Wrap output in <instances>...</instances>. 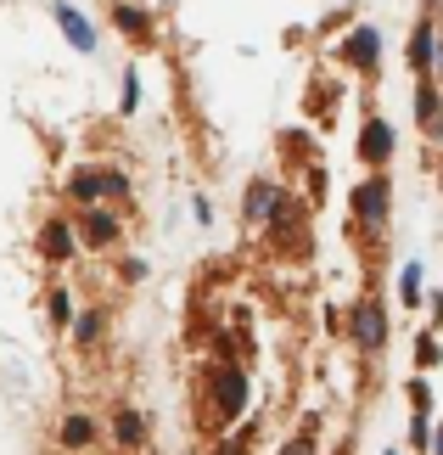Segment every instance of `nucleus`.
<instances>
[{"mask_svg": "<svg viewBox=\"0 0 443 455\" xmlns=\"http://www.w3.org/2000/svg\"><path fill=\"white\" fill-rule=\"evenodd\" d=\"M241 220L247 225H287V191H281V180H253L241 197Z\"/></svg>", "mask_w": 443, "mask_h": 455, "instance_id": "f257e3e1", "label": "nucleus"}, {"mask_svg": "<svg viewBox=\"0 0 443 455\" xmlns=\"http://www.w3.org/2000/svg\"><path fill=\"white\" fill-rule=\"evenodd\" d=\"M353 214H360V225H370V231H376V225H387V208H393V180H387V174L376 169L370 174V180H360L353 186Z\"/></svg>", "mask_w": 443, "mask_h": 455, "instance_id": "f03ea898", "label": "nucleus"}, {"mask_svg": "<svg viewBox=\"0 0 443 455\" xmlns=\"http://www.w3.org/2000/svg\"><path fill=\"white\" fill-rule=\"evenodd\" d=\"M348 331H353V343H360V355H376L387 343V309L376 299H360L348 309Z\"/></svg>", "mask_w": 443, "mask_h": 455, "instance_id": "7ed1b4c3", "label": "nucleus"}, {"mask_svg": "<svg viewBox=\"0 0 443 455\" xmlns=\"http://www.w3.org/2000/svg\"><path fill=\"white\" fill-rule=\"evenodd\" d=\"M247 399H253L247 377L236 371V365H219V371H214V405H219V422H236V416H247Z\"/></svg>", "mask_w": 443, "mask_h": 455, "instance_id": "20e7f679", "label": "nucleus"}, {"mask_svg": "<svg viewBox=\"0 0 443 455\" xmlns=\"http://www.w3.org/2000/svg\"><path fill=\"white\" fill-rule=\"evenodd\" d=\"M118 231H123V225H118V214H113V208H101V203H84V214H79V242H84V248H113V242H118Z\"/></svg>", "mask_w": 443, "mask_h": 455, "instance_id": "39448f33", "label": "nucleus"}, {"mask_svg": "<svg viewBox=\"0 0 443 455\" xmlns=\"http://www.w3.org/2000/svg\"><path fill=\"white\" fill-rule=\"evenodd\" d=\"M393 147H399V135L387 118H365V130H360V157L370 169H382V164H393Z\"/></svg>", "mask_w": 443, "mask_h": 455, "instance_id": "423d86ee", "label": "nucleus"}, {"mask_svg": "<svg viewBox=\"0 0 443 455\" xmlns=\"http://www.w3.org/2000/svg\"><path fill=\"white\" fill-rule=\"evenodd\" d=\"M343 62H348V68H360V74H370V68L382 62V34L370 28V23H360V28H353L348 40H343Z\"/></svg>", "mask_w": 443, "mask_h": 455, "instance_id": "0eeeda50", "label": "nucleus"}, {"mask_svg": "<svg viewBox=\"0 0 443 455\" xmlns=\"http://www.w3.org/2000/svg\"><path fill=\"white\" fill-rule=\"evenodd\" d=\"M40 253H45V259H57V265H62V259H74V253H79L74 225H67V220H45V231H40Z\"/></svg>", "mask_w": 443, "mask_h": 455, "instance_id": "6e6552de", "label": "nucleus"}, {"mask_svg": "<svg viewBox=\"0 0 443 455\" xmlns=\"http://www.w3.org/2000/svg\"><path fill=\"white\" fill-rule=\"evenodd\" d=\"M432 62H438V34H432V17H421L415 34H410V68L415 74H432Z\"/></svg>", "mask_w": 443, "mask_h": 455, "instance_id": "1a4fd4ad", "label": "nucleus"}, {"mask_svg": "<svg viewBox=\"0 0 443 455\" xmlns=\"http://www.w3.org/2000/svg\"><path fill=\"white\" fill-rule=\"evenodd\" d=\"M113 439H118L123 450H135L140 439H146V416H140L135 405H118V411H113Z\"/></svg>", "mask_w": 443, "mask_h": 455, "instance_id": "9d476101", "label": "nucleus"}, {"mask_svg": "<svg viewBox=\"0 0 443 455\" xmlns=\"http://www.w3.org/2000/svg\"><path fill=\"white\" fill-rule=\"evenodd\" d=\"M67 197H79V203H101V169L91 164H79V169H67Z\"/></svg>", "mask_w": 443, "mask_h": 455, "instance_id": "9b49d317", "label": "nucleus"}, {"mask_svg": "<svg viewBox=\"0 0 443 455\" xmlns=\"http://www.w3.org/2000/svg\"><path fill=\"white\" fill-rule=\"evenodd\" d=\"M57 23H62V34H67V40H74L79 51H96V28L84 23V17L67 6V0H57Z\"/></svg>", "mask_w": 443, "mask_h": 455, "instance_id": "f8f14e48", "label": "nucleus"}, {"mask_svg": "<svg viewBox=\"0 0 443 455\" xmlns=\"http://www.w3.org/2000/svg\"><path fill=\"white\" fill-rule=\"evenodd\" d=\"M113 23L123 34H135V40H146V34H152V17L140 12V6H130V0H118V6H113Z\"/></svg>", "mask_w": 443, "mask_h": 455, "instance_id": "ddd939ff", "label": "nucleus"}, {"mask_svg": "<svg viewBox=\"0 0 443 455\" xmlns=\"http://www.w3.org/2000/svg\"><path fill=\"white\" fill-rule=\"evenodd\" d=\"M101 331H107V309H84L74 321V343L91 348V343H101Z\"/></svg>", "mask_w": 443, "mask_h": 455, "instance_id": "4468645a", "label": "nucleus"}, {"mask_svg": "<svg viewBox=\"0 0 443 455\" xmlns=\"http://www.w3.org/2000/svg\"><path fill=\"white\" fill-rule=\"evenodd\" d=\"M415 118H421V124L438 118V84H432V74H415Z\"/></svg>", "mask_w": 443, "mask_h": 455, "instance_id": "2eb2a0df", "label": "nucleus"}, {"mask_svg": "<svg viewBox=\"0 0 443 455\" xmlns=\"http://www.w3.org/2000/svg\"><path fill=\"white\" fill-rule=\"evenodd\" d=\"M91 439H96L91 416H67L62 422V450H91Z\"/></svg>", "mask_w": 443, "mask_h": 455, "instance_id": "dca6fc26", "label": "nucleus"}, {"mask_svg": "<svg viewBox=\"0 0 443 455\" xmlns=\"http://www.w3.org/2000/svg\"><path fill=\"white\" fill-rule=\"evenodd\" d=\"M438 360H443V348H438V338H432V331H421V338H415V365H421V371H432Z\"/></svg>", "mask_w": 443, "mask_h": 455, "instance_id": "f3484780", "label": "nucleus"}, {"mask_svg": "<svg viewBox=\"0 0 443 455\" xmlns=\"http://www.w3.org/2000/svg\"><path fill=\"white\" fill-rule=\"evenodd\" d=\"M101 197H130V180H123V169H101Z\"/></svg>", "mask_w": 443, "mask_h": 455, "instance_id": "a211bd4d", "label": "nucleus"}, {"mask_svg": "<svg viewBox=\"0 0 443 455\" xmlns=\"http://www.w3.org/2000/svg\"><path fill=\"white\" fill-rule=\"evenodd\" d=\"M281 455H320V450H314V433H309V427H304V433H292V439L281 444Z\"/></svg>", "mask_w": 443, "mask_h": 455, "instance_id": "6ab92c4d", "label": "nucleus"}, {"mask_svg": "<svg viewBox=\"0 0 443 455\" xmlns=\"http://www.w3.org/2000/svg\"><path fill=\"white\" fill-rule=\"evenodd\" d=\"M51 321H57V326H67V321H74V299H67L62 287L51 292Z\"/></svg>", "mask_w": 443, "mask_h": 455, "instance_id": "aec40b11", "label": "nucleus"}, {"mask_svg": "<svg viewBox=\"0 0 443 455\" xmlns=\"http://www.w3.org/2000/svg\"><path fill=\"white\" fill-rule=\"evenodd\" d=\"M404 304H421V265H404Z\"/></svg>", "mask_w": 443, "mask_h": 455, "instance_id": "412c9836", "label": "nucleus"}, {"mask_svg": "<svg viewBox=\"0 0 443 455\" xmlns=\"http://www.w3.org/2000/svg\"><path fill=\"white\" fill-rule=\"evenodd\" d=\"M118 275H123V282H146V259H123Z\"/></svg>", "mask_w": 443, "mask_h": 455, "instance_id": "4be33fe9", "label": "nucleus"}, {"mask_svg": "<svg viewBox=\"0 0 443 455\" xmlns=\"http://www.w3.org/2000/svg\"><path fill=\"white\" fill-rule=\"evenodd\" d=\"M191 214H197V225H214V203H208V197H191Z\"/></svg>", "mask_w": 443, "mask_h": 455, "instance_id": "5701e85b", "label": "nucleus"}, {"mask_svg": "<svg viewBox=\"0 0 443 455\" xmlns=\"http://www.w3.org/2000/svg\"><path fill=\"white\" fill-rule=\"evenodd\" d=\"M214 455H247V444L241 439H225V444H214Z\"/></svg>", "mask_w": 443, "mask_h": 455, "instance_id": "b1692460", "label": "nucleus"}, {"mask_svg": "<svg viewBox=\"0 0 443 455\" xmlns=\"http://www.w3.org/2000/svg\"><path fill=\"white\" fill-rule=\"evenodd\" d=\"M427 450H432V455H443V422H438V433H427Z\"/></svg>", "mask_w": 443, "mask_h": 455, "instance_id": "393cba45", "label": "nucleus"}, {"mask_svg": "<svg viewBox=\"0 0 443 455\" xmlns=\"http://www.w3.org/2000/svg\"><path fill=\"white\" fill-rule=\"evenodd\" d=\"M432 34H438V51H443V17H438V23H432Z\"/></svg>", "mask_w": 443, "mask_h": 455, "instance_id": "a878e982", "label": "nucleus"}, {"mask_svg": "<svg viewBox=\"0 0 443 455\" xmlns=\"http://www.w3.org/2000/svg\"><path fill=\"white\" fill-rule=\"evenodd\" d=\"M432 315H438V321H443V292H438V299H432Z\"/></svg>", "mask_w": 443, "mask_h": 455, "instance_id": "bb28decb", "label": "nucleus"}, {"mask_svg": "<svg viewBox=\"0 0 443 455\" xmlns=\"http://www.w3.org/2000/svg\"><path fill=\"white\" fill-rule=\"evenodd\" d=\"M427 130H438V141H443V118H432V124H427Z\"/></svg>", "mask_w": 443, "mask_h": 455, "instance_id": "cd10ccee", "label": "nucleus"}, {"mask_svg": "<svg viewBox=\"0 0 443 455\" xmlns=\"http://www.w3.org/2000/svg\"><path fill=\"white\" fill-rule=\"evenodd\" d=\"M421 6H427V12H438V6H443V0H421Z\"/></svg>", "mask_w": 443, "mask_h": 455, "instance_id": "c85d7f7f", "label": "nucleus"}, {"mask_svg": "<svg viewBox=\"0 0 443 455\" xmlns=\"http://www.w3.org/2000/svg\"><path fill=\"white\" fill-rule=\"evenodd\" d=\"M387 455H399V450H387Z\"/></svg>", "mask_w": 443, "mask_h": 455, "instance_id": "c756f323", "label": "nucleus"}]
</instances>
